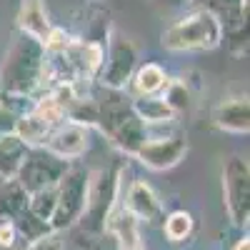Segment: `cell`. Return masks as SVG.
I'll list each match as a JSON object with an SVG mask.
<instances>
[{
    "instance_id": "277c9868",
    "label": "cell",
    "mask_w": 250,
    "mask_h": 250,
    "mask_svg": "<svg viewBox=\"0 0 250 250\" xmlns=\"http://www.w3.org/2000/svg\"><path fill=\"white\" fill-rule=\"evenodd\" d=\"M120 168H98L88 175L85 210L75 228H80L93 240L105 238V220L120 200Z\"/></svg>"
},
{
    "instance_id": "6da1fadb",
    "label": "cell",
    "mask_w": 250,
    "mask_h": 250,
    "mask_svg": "<svg viewBox=\"0 0 250 250\" xmlns=\"http://www.w3.org/2000/svg\"><path fill=\"white\" fill-rule=\"evenodd\" d=\"M48 85L45 48L28 35H15L0 62V93L18 98H38Z\"/></svg>"
},
{
    "instance_id": "3957f363",
    "label": "cell",
    "mask_w": 250,
    "mask_h": 250,
    "mask_svg": "<svg viewBox=\"0 0 250 250\" xmlns=\"http://www.w3.org/2000/svg\"><path fill=\"white\" fill-rule=\"evenodd\" d=\"M160 45L170 53H208L223 45L220 20L205 8L185 13L160 33Z\"/></svg>"
},
{
    "instance_id": "5bb4252c",
    "label": "cell",
    "mask_w": 250,
    "mask_h": 250,
    "mask_svg": "<svg viewBox=\"0 0 250 250\" xmlns=\"http://www.w3.org/2000/svg\"><path fill=\"white\" fill-rule=\"evenodd\" d=\"M140 228L143 225L118 200V205L110 210V215L105 220V235L115 240V250H140L143 248Z\"/></svg>"
},
{
    "instance_id": "d4e9b609",
    "label": "cell",
    "mask_w": 250,
    "mask_h": 250,
    "mask_svg": "<svg viewBox=\"0 0 250 250\" xmlns=\"http://www.w3.org/2000/svg\"><path fill=\"white\" fill-rule=\"evenodd\" d=\"M25 250H68V248H65V243H62L60 233H48V235H43V238L28 243Z\"/></svg>"
},
{
    "instance_id": "f1b7e54d",
    "label": "cell",
    "mask_w": 250,
    "mask_h": 250,
    "mask_svg": "<svg viewBox=\"0 0 250 250\" xmlns=\"http://www.w3.org/2000/svg\"><path fill=\"white\" fill-rule=\"evenodd\" d=\"M140 250H145V248H140Z\"/></svg>"
},
{
    "instance_id": "484cf974",
    "label": "cell",
    "mask_w": 250,
    "mask_h": 250,
    "mask_svg": "<svg viewBox=\"0 0 250 250\" xmlns=\"http://www.w3.org/2000/svg\"><path fill=\"white\" fill-rule=\"evenodd\" d=\"M233 250H250V238H248V235L238 238V240H235V245H233Z\"/></svg>"
},
{
    "instance_id": "30bf717a",
    "label": "cell",
    "mask_w": 250,
    "mask_h": 250,
    "mask_svg": "<svg viewBox=\"0 0 250 250\" xmlns=\"http://www.w3.org/2000/svg\"><path fill=\"white\" fill-rule=\"evenodd\" d=\"M43 148L60 160L78 163L90 148V130L83 128V125L70 123V120H62L60 125L53 128V133L48 135Z\"/></svg>"
},
{
    "instance_id": "8fae6325",
    "label": "cell",
    "mask_w": 250,
    "mask_h": 250,
    "mask_svg": "<svg viewBox=\"0 0 250 250\" xmlns=\"http://www.w3.org/2000/svg\"><path fill=\"white\" fill-rule=\"evenodd\" d=\"M120 203L140 225H158L165 218L163 200L158 198V193L153 188L140 178L130 180L128 190H125V200H120Z\"/></svg>"
},
{
    "instance_id": "ac0fdd59",
    "label": "cell",
    "mask_w": 250,
    "mask_h": 250,
    "mask_svg": "<svg viewBox=\"0 0 250 250\" xmlns=\"http://www.w3.org/2000/svg\"><path fill=\"white\" fill-rule=\"evenodd\" d=\"M133 113L140 118V123L148 128V125H163L175 120V113L165 105V100L160 95H150V98H130Z\"/></svg>"
},
{
    "instance_id": "4fadbf2b",
    "label": "cell",
    "mask_w": 250,
    "mask_h": 250,
    "mask_svg": "<svg viewBox=\"0 0 250 250\" xmlns=\"http://www.w3.org/2000/svg\"><path fill=\"white\" fill-rule=\"evenodd\" d=\"M15 23H18L20 35L33 38L43 48L50 43V38L55 33V25L50 23V15L45 8V0H20Z\"/></svg>"
},
{
    "instance_id": "d6986e66",
    "label": "cell",
    "mask_w": 250,
    "mask_h": 250,
    "mask_svg": "<svg viewBox=\"0 0 250 250\" xmlns=\"http://www.w3.org/2000/svg\"><path fill=\"white\" fill-rule=\"evenodd\" d=\"M163 235L170 245H180V243H188L195 233V218L193 213L188 210H170L168 215L163 218Z\"/></svg>"
},
{
    "instance_id": "e0dca14e",
    "label": "cell",
    "mask_w": 250,
    "mask_h": 250,
    "mask_svg": "<svg viewBox=\"0 0 250 250\" xmlns=\"http://www.w3.org/2000/svg\"><path fill=\"white\" fill-rule=\"evenodd\" d=\"M28 210V193L18 180H0V225L15 223Z\"/></svg>"
},
{
    "instance_id": "7402d4cb",
    "label": "cell",
    "mask_w": 250,
    "mask_h": 250,
    "mask_svg": "<svg viewBox=\"0 0 250 250\" xmlns=\"http://www.w3.org/2000/svg\"><path fill=\"white\" fill-rule=\"evenodd\" d=\"M15 230L20 233V238H23L25 243H33V240H38V238H43V235H48V233H53V228L48 225V223H43V220H38L33 213H23L15 223Z\"/></svg>"
},
{
    "instance_id": "2e32d148",
    "label": "cell",
    "mask_w": 250,
    "mask_h": 250,
    "mask_svg": "<svg viewBox=\"0 0 250 250\" xmlns=\"http://www.w3.org/2000/svg\"><path fill=\"white\" fill-rule=\"evenodd\" d=\"M28 150L30 148L15 133L0 135V180H15Z\"/></svg>"
},
{
    "instance_id": "cb8c5ba5",
    "label": "cell",
    "mask_w": 250,
    "mask_h": 250,
    "mask_svg": "<svg viewBox=\"0 0 250 250\" xmlns=\"http://www.w3.org/2000/svg\"><path fill=\"white\" fill-rule=\"evenodd\" d=\"M25 240L20 238V233L15 230L13 223H3L0 225V250H25Z\"/></svg>"
},
{
    "instance_id": "5b68a950",
    "label": "cell",
    "mask_w": 250,
    "mask_h": 250,
    "mask_svg": "<svg viewBox=\"0 0 250 250\" xmlns=\"http://www.w3.org/2000/svg\"><path fill=\"white\" fill-rule=\"evenodd\" d=\"M138 65H140V48L135 45V40L110 28L108 40L103 43V65L98 73V83L103 85V90L125 93Z\"/></svg>"
},
{
    "instance_id": "603a6c76",
    "label": "cell",
    "mask_w": 250,
    "mask_h": 250,
    "mask_svg": "<svg viewBox=\"0 0 250 250\" xmlns=\"http://www.w3.org/2000/svg\"><path fill=\"white\" fill-rule=\"evenodd\" d=\"M223 43L228 45L233 58H248V25L233 28L223 33Z\"/></svg>"
},
{
    "instance_id": "7c38bea8",
    "label": "cell",
    "mask_w": 250,
    "mask_h": 250,
    "mask_svg": "<svg viewBox=\"0 0 250 250\" xmlns=\"http://www.w3.org/2000/svg\"><path fill=\"white\" fill-rule=\"evenodd\" d=\"M210 123L223 133L248 135L250 133V100H248V93L223 98L210 113Z\"/></svg>"
},
{
    "instance_id": "7a4b0ae2",
    "label": "cell",
    "mask_w": 250,
    "mask_h": 250,
    "mask_svg": "<svg viewBox=\"0 0 250 250\" xmlns=\"http://www.w3.org/2000/svg\"><path fill=\"white\" fill-rule=\"evenodd\" d=\"M95 128L105 135L123 155H135V150L148 138V128L133 113L130 98L125 93L105 90V95L98 98V125Z\"/></svg>"
},
{
    "instance_id": "9c48e42d",
    "label": "cell",
    "mask_w": 250,
    "mask_h": 250,
    "mask_svg": "<svg viewBox=\"0 0 250 250\" xmlns=\"http://www.w3.org/2000/svg\"><path fill=\"white\" fill-rule=\"evenodd\" d=\"M188 155V140L183 135H158V138H145V143L135 150V160L148 170L163 173L170 170L183 163Z\"/></svg>"
},
{
    "instance_id": "ffe728a7",
    "label": "cell",
    "mask_w": 250,
    "mask_h": 250,
    "mask_svg": "<svg viewBox=\"0 0 250 250\" xmlns=\"http://www.w3.org/2000/svg\"><path fill=\"white\" fill-rule=\"evenodd\" d=\"M160 98L165 100V105H168L175 115L185 113L193 103V93H190V85H188L185 78H168V85L163 88Z\"/></svg>"
},
{
    "instance_id": "9a60e30c",
    "label": "cell",
    "mask_w": 250,
    "mask_h": 250,
    "mask_svg": "<svg viewBox=\"0 0 250 250\" xmlns=\"http://www.w3.org/2000/svg\"><path fill=\"white\" fill-rule=\"evenodd\" d=\"M168 85V73L158 62H140L135 68L125 95L128 98H150V95H160L163 88Z\"/></svg>"
},
{
    "instance_id": "52a82bcc",
    "label": "cell",
    "mask_w": 250,
    "mask_h": 250,
    "mask_svg": "<svg viewBox=\"0 0 250 250\" xmlns=\"http://www.w3.org/2000/svg\"><path fill=\"white\" fill-rule=\"evenodd\" d=\"M223 208L235 228L245 230L250 223V168L243 155H230L220 170Z\"/></svg>"
},
{
    "instance_id": "4316f807",
    "label": "cell",
    "mask_w": 250,
    "mask_h": 250,
    "mask_svg": "<svg viewBox=\"0 0 250 250\" xmlns=\"http://www.w3.org/2000/svg\"><path fill=\"white\" fill-rule=\"evenodd\" d=\"M160 3L170 5V8H180V5H190V0H160Z\"/></svg>"
},
{
    "instance_id": "8992f818",
    "label": "cell",
    "mask_w": 250,
    "mask_h": 250,
    "mask_svg": "<svg viewBox=\"0 0 250 250\" xmlns=\"http://www.w3.org/2000/svg\"><path fill=\"white\" fill-rule=\"evenodd\" d=\"M88 175L90 170L80 163H70L65 175L55 185L58 203H55V215L50 220L53 233H65L73 230L78 220L85 210V195H88Z\"/></svg>"
},
{
    "instance_id": "83f0119b",
    "label": "cell",
    "mask_w": 250,
    "mask_h": 250,
    "mask_svg": "<svg viewBox=\"0 0 250 250\" xmlns=\"http://www.w3.org/2000/svg\"><path fill=\"white\" fill-rule=\"evenodd\" d=\"M190 3H200V5H203V0H190Z\"/></svg>"
},
{
    "instance_id": "44dd1931",
    "label": "cell",
    "mask_w": 250,
    "mask_h": 250,
    "mask_svg": "<svg viewBox=\"0 0 250 250\" xmlns=\"http://www.w3.org/2000/svg\"><path fill=\"white\" fill-rule=\"evenodd\" d=\"M55 203H58L55 188L33 193V195H28V213H33L38 220H43V223L50 225V220H53V215H55Z\"/></svg>"
},
{
    "instance_id": "ba28073f",
    "label": "cell",
    "mask_w": 250,
    "mask_h": 250,
    "mask_svg": "<svg viewBox=\"0 0 250 250\" xmlns=\"http://www.w3.org/2000/svg\"><path fill=\"white\" fill-rule=\"evenodd\" d=\"M68 168H70L68 160L55 158L45 148H30L23 165H20L18 175H15V180L20 183V188L28 195H33L40 190H48V188H55Z\"/></svg>"
}]
</instances>
